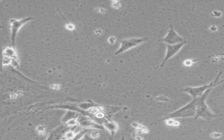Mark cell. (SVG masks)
Returning <instances> with one entry per match:
<instances>
[{
	"label": "cell",
	"mask_w": 224,
	"mask_h": 140,
	"mask_svg": "<svg viewBox=\"0 0 224 140\" xmlns=\"http://www.w3.org/2000/svg\"><path fill=\"white\" fill-rule=\"evenodd\" d=\"M212 89H209L208 90H206V92H204L201 96L195 98V103H196V110H195V119L197 118H203L206 120H210L214 117H216V116L211 111V110L209 108V106L206 103V99L209 96L210 91Z\"/></svg>",
	"instance_id": "6da1fadb"
},
{
	"label": "cell",
	"mask_w": 224,
	"mask_h": 140,
	"mask_svg": "<svg viewBox=\"0 0 224 140\" xmlns=\"http://www.w3.org/2000/svg\"><path fill=\"white\" fill-rule=\"evenodd\" d=\"M195 110H196V103L195 99H193L190 103L187 105L181 107L180 109L173 111V113L169 114L167 117H164L160 121H164L170 118H186V117H195Z\"/></svg>",
	"instance_id": "7a4b0ae2"
},
{
	"label": "cell",
	"mask_w": 224,
	"mask_h": 140,
	"mask_svg": "<svg viewBox=\"0 0 224 140\" xmlns=\"http://www.w3.org/2000/svg\"><path fill=\"white\" fill-rule=\"evenodd\" d=\"M222 74H223V72L220 71V72L218 73V75H216L215 81H212V82H211L210 83H209V84L202 85V86H200V87H187V88L183 89V91L186 92V93H187V94H189L194 99H195V98L201 96L204 92H206V90H208V89H213V88L216 87V85L221 84L222 82H224V80L221 81V82L218 81V80H219V77L222 75Z\"/></svg>",
	"instance_id": "3957f363"
},
{
	"label": "cell",
	"mask_w": 224,
	"mask_h": 140,
	"mask_svg": "<svg viewBox=\"0 0 224 140\" xmlns=\"http://www.w3.org/2000/svg\"><path fill=\"white\" fill-rule=\"evenodd\" d=\"M146 40H147V38H130V39H122L120 42V46L117 49V51L115 53V55L117 56L133 47H136Z\"/></svg>",
	"instance_id": "277c9868"
},
{
	"label": "cell",
	"mask_w": 224,
	"mask_h": 140,
	"mask_svg": "<svg viewBox=\"0 0 224 140\" xmlns=\"http://www.w3.org/2000/svg\"><path fill=\"white\" fill-rule=\"evenodd\" d=\"M33 18L28 17V18H24L21 19H16V18H11L10 20V25H11V44L12 46H15V41H16V37L17 34L19 31V29L28 21L32 20Z\"/></svg>",
	"instance_id": "5b68a950"
},
{
	"label": "cell",
	"mask_w": 224,
	"mask_h": 140,
	"mask_svg": "<svg viewBox=\"0 0 224 140\" xmlns=\"http://www.w3.org/2000/svg\"><path fill=\"white\" fill-rule=\"evenodd\" d=\"M186 39L180 36L175 32V30L173 29V26L171 25L170 27H169V30H168V32L166 33V35L163 39H160L159 41V42H164V43H166L167 45H176V44L181 43V42H183Z\"/></svg>",
	"instance_id": "8992f818"
},
{
	"label": "cell",
	"mask_w": 224,
	"mask_h": 140,
	"mask_svg": "<svg viewBox=\"0 0 224 140\" xmlns=\"http://www.w3.org/2000/svg\"><path fill=\"white\" fill-rule=\"evenodd\" d=\"M78 125L81 127L86 128V129H93V130H104V127L95 122L92 118H90L89 117L87 116H83V115H79L78 118Z\"/></svg>",
	"instance_id": "52a82bcc"
},
{
	"label": "cell",
	"mask_w": 224,
	"mask_h": 140,
	"mask_svg": "<svg viewBox=\"0 0 224 140\" xmlns=\"http://www.w3.org/2000/svg\"><path fill=\"white\" fill-rule=\"evenodd\" d=\"M187 43V41L185 40V41H183V42H181V43H179V44H176V45H167V44H166V56H165V59H164V61H162L160 67H163V66L165 65V63H166L167 61H169V60H170L171 58H173L175 54H177V53L180 51V49H181Z\"/></svg>",
	"instance_id": "ba28073f"
},
{
	"label": "cell",
	"mask_w": 224,
	"mask_h": 140,
	"mask_svg": "<svg viewBox=\"0 0 224 140\" xmlns=\"http://www.w3.org/2000/svg\"><path fill=\"white\" fill-rule=\"evenodd\" d=\"M67 126H59L58 128L52 131L46 140H61L64 138V134L68 131Z\"/></svg>",
	"instance_id": "9c48e42d"
},
{
	"label": "cell",
	"mask_w": 224,
	"mask_h": 140,
	"mask_svg": "<svg viewBox=\"0 0 224 140\" xmlns=\"http://www.w3.org/2000/svg\"><path fill=\"white\" fill-rule=\"evenodd\" d=\"M103 126L104 127L105 130H107L111 136H113L117 131H118V125L112 121V120H110V119H103Z\"/></svg>",
	"instance_id": "30bf717a"
},
{
	"label": "cell",
	"mask_w": 224,
	"mask_h": 140,
	"mask_svg": "<svg viewBox=\"0 0 224 140\" xmlns=\"http://www.w3.org/2000/svg\"><path fill=\"white\" fill-rule=\"evenodd\" d=\"M3 56L7 57L11 60H18L17 52L13 47H5L3 51Z\"/></svg>",
	"instance_id": "8fae6325"
},
{
	"label": "cell",
	"mask_w": 224,
	"mask_h": 140,
	"mask_svg": "<svg viewBox=\"0 0 224 140\" xmlns=\"http://www.w3.org/2000/svg\"><path fill=\"white\" fill-rule=\"evenodd\" d=\"M79 117V113L77 112H74V111H72V110H67L66 112V114L64 115L63 118H62V122L63 124L65 125L67 121L71 120V119H74V118H78Z\"/></svg>",
	"instance_id": "7c38bea8"
},
{
	"label": "cell",
	"mask_w": 224,
	"mask_h": 140,
	"mask_svg": "<svg viewBox=\"0 0 224 140\" xmlns=\"http://www.w3.org/2000/svg\"><path fill=\"white\" fill-rule=\"evenodd\" d=\"M95 106H97V104L92 103L91 101H86V102H83V103H81L78 104V107L83 111H88V110H90L91 108L95 107Z\"/></svg>",
	"instance_id": "4fadbf2b"
},
{
	"label": "cell",
	"mask_w": 224,
	"mask_h": 140,
	"mask_svg": "<svg viewBox=\"0 0 224 140\" xmlns=\"http://www.w3.org/2000/svg\"><path fill=\"white\" fill-rule=\"evenodd\" d=\"M166 123L168 126H173V127H177L180 125V123L176 120H174L173 118H170V119H166Z\"/></svg>",
	"instance_id": "5bb4252c"
},
{
	"label": "cell",
	"mask_w": 224,
	"mask_h": 140,
	"mask_svg": "<svg viewBox=\"0 0 224 140\" xmlns=\"http://www.w3.org/2000/svg\"><path fill=\"white\" fill-rule=\"evenodd\" d=\"M74 135H75V133H74L72 130H68L67 132H65V134H64V138H65V139H67L73 140V139L74 138Z\"/></svg>",
	"instance_id": "9a60e30c"
},
{
	"label": "cell",
	"mask_w": 224,
	"mask_h": 140,
	"mask_svg": "<svg viewBox=\"0 0 224 140\" xmlns=\"http://www.w3.org/2000/svg\"><path fill=\"white\" fill-rule=\"evenodd\" d=\"M66 126L67 127H74V126H77L78 125V121H77V118H74V119H71L69 121H67L66 124H65Z\"/></svg>",
	"instance_id": "2e32d148"
},
{
	"label": "cell",
	"mask_w": 224,
	"mask_h": 140,
	"mask_svg": "<svg viewBox=\"0 0 224 140\" xmlns=\"http://www.w3.org/2000/svg\"><path fill=\"white\" fill-rule=\"evenodd\" d=\"M23 95H24V93H23L22 91H14V92L11 93L10 97H11V99H18V98H19L21 96H23Z\"/></svg>",
	"instance_id": "e0dca14e"
},
{
	"label": "cell",
	"mask_w": 224,
	"mask_h": 140,
	"mask_svg": "<svg viewBox=\"0 0 224 140\" xmlns=\"http://www.w3.org/2000/svg\"><path fill=\"white\" fill-rule=\"evenodd\" d=\"M89 137L93 139H98L99 138V133L96 130H90L89 131Z\"/></svg>",
	"instance_id": "ac0fdd59"
},
{
	"label": "cell",
	"mask_w": 224,
	"mask_h": 140,
	"mask_svg": "<svg viewBox=\"0 0 224 140\" xmlns=\"http://www.w3.org/2000/svg\"><path fill=\"white\" fill-rule=\"evenodd\" d=\"M36 132H37L39 134H45L46 128H45L43 125H38V126L36 127Z\"/></svg>",
	"instance_id": "d6986e66"
},
{
	"label": "cell",
	"mask_w": 224,
	"mask_h": 140,
	"mask_svg": "<svg viewBox=\"0 0 224 140\" xmlns=\"http://www.w3.org/2000/svg\"><path fill=\"white\" fill-rule=\"evenodd\" d=\"M156 100L159 101V102H169V98H167L166 96H156Z\"/></svg>",
	"instance_id": "ffe728a7"
},
{
	"label": "cell",
	"mask_w": 224,
	"mask_h": 140,
	"mask_svg": "<svg viewBox=\"0 0 224 140\" xmlns=\"http://www.w3.org/2000/svg\"><path fill=\"white\" fill-rule=\"evenodd\" d=\"M95 117L97 119H104V118H105V114H104L103 111H98V112L95 115Z\"/></svg>",
	"instance_id": "44dd1931"
},
{
	"label": "cell",
	"mask_w": 224,
	"mask_h": 140,
	"mask_svg": "<svg viewBox=\"0 0 224 140\" xmlns=\"http://www.w3.org/2000/svg\"><path fill=\"white\" fill-rule=\"evenodd\" d=\"M11 60L7 58V57H3V66H5V65H9L11 64Z\"/></svg>",
	"instance_id": "7402d4cb"
},
{
	"label": "cell",
	"mask_w": 224,
	"mask_h": 140,
	"mask_svg": "<svg viewBox=\"0 0 224 140\" xmlns=\"http://www.w3.org/2000/svg\"><path fill=\"white\" fill-rule=\"evenodd\" d=\"M50 88H51L52 89H53V90H60V84H55V83L51 84Z\"/></svg>",
	"instance_id": "603a6c76"
},
{
	"label": "cell",
	"mask_w": 224,
	"mask_h": 140,
	"mask_svg": "<svg viewBox=\"0 0 224 140\" xmlns=\"http://www.w3.org/2000/svg\"><path fill=\"white\" fill-rule=\"evenodd\" d=\"M222 137V133L221 132H213L211 134V138H214V139H220Z\"/></svg>",
	"instance_id": "cb8c5ba5"
},
{
	"label": "cell",
	"mask_w": 224,
	"mask_h": 140,
	"mask_svg": "<svg viewBox=\"0 0 224 140\" xmlns=\"http://www.w3.org/2000/svg\"><path fill=\"white\" fill-rule=\"evenodd\" d=\"M66 28H67V30H69V31H73V30H74V25L72 23H67Z\"/></svg>",
	"instance_id": "d4e9b609"
},
{
	"label": "cell",
	"mask_w": 224,
	"mask_h": 140,
	"mask_svg": "<svg viewBox=\"0 0 224 140\" xmlns=\"http://www.w3.org/2000/svg\"><path fill=\"white\" fill-rule=\"evenodd\" d=\"M184 65L185 66H187V67H190V66H192L193 65V63H194V61H192V60H186V61H184Z\"/></svg>",
	"instance_id": "484cf974"
},
{
	"label": "cell",
	"mask_w": 224,
	"mask_h": 140,
	"mask_svg": "<svg viewBox=\"0 0 224 140\" xmlns=\"http://www.w3.org/2000/svg\"><path fill=\"white\" fill-rule=\"evenodd\" d=\"M212 15H213L214 17H218V18H220V17H222V12L219 11H214L212 12Z\"/></svg>",
	"instance_id": "4316f807"
},
{
	"label": "cell",
	"mask_w": 224,
	"mask_h": 140,
	"mask_svg": "<svg viewBox=\"0 0 224 140\" xmlns=\"http://www.w3.org/2000/svg\"><path fill=\"white\" fill-rule=\"evenodd\" d=\"M116 40H117V39H116L115 37H113V36H112V37H110V38L108 39V41H109L110 44H114V43L116 42Z\"/></svg>",
	"instance_id": "83f0119b"
},
{
	"label": "cell",
	"mask_w": 224,
	"mask_h": 140,
	"mask_svg": "<svg viewBox=\"0 0 224 140\" xmlns=\"http://www.w3.org/2000/svg\"><path fill=\"white\" fill-rule=\"evenodd\" d=\"M209 29H210V31H217V27L216 26V25H211L210 27H209Z\"/></svg>",
	"instance_id": "f1b7e54d"
},
{
	"label": "cell",
	"mask_w": 224,
	"mask_h": 140,
	"mask_svg": "<svg viewBox=\"0 0 224 140\" xmlns=\"http://www.w3.org/2000/svg\"><path fill=\"white\" fill-rule=\"evenodd\" d=\"M84 140H95V139H91L89 136H88V135H85V136H84Z\"/></svg>",
	"instance_id": "f546056e"
},
{
	"label": "cell",
	"mask_w": 224,
	"mask_h": 140,
	"mask_svg": "<svg viewBox=\"0 0 224 140\" xmlns=\"http://www.w3.org/2000/svg\"><path fill=\"white\" fill-rule=\"evenodd\" d=\"M136 140H144V139L141 138V137H139V136H137V137H136Z\"/></svg>",
	"instance_id": "4dcf8cb0"
},
{
	"label": "cell",
	"mask_w": 224,
	"mask_h": 140,
	"mask_svg": "<svg viewBox=\"0 0 224 140\" xmlns=\"http://www.w3.org/2000/svg\"><path fill=\"white\" fill-rule=\"evenodd\" d=\"M108 140H114V139H113V136H108Z\"/></svg>",
	"instance_id": "1f68e13d"
},
{
	"label": "cell",
	"mask_w": 224,
	"mask_h": 140,
	"mask_svg": "<svg viewBox=\"0 0 224 140\" xmlns=\"http://www.w3.org/2000/svg\"><path fill=\"white\" fill-rule=\"evenodd\" d=\"M95 32L96 34H100V33L102 32V31H101V30H96V31H95Z\"/></svg>",
	"instance_id": "d6a6232c"
},
{
	"label": "cell",
	"mask_w": 224,
	"mask_h": 140,
	"mask_svg": "<svg viewBox=\"0 0 224 140\" xmlns=\"http://www.w3.org/2000/svg\"><path fill=\"white\" fill-rule=\"evenodd\" d=\"M217 56H224V53H218V54H216Z\"/></svg>",
	"instance_id": "836d02e7"
},
{
	"label": "cell",
	"mask_w": 224,
	"mask_h": 140,
	"mask_svg": "<svg viewBox=\"0 0 224 140\" xmlns=\"http://www.w3.org/2000/svg\"><path fill=\"white\" fill-rule=\"evenodd\" d=\"M121 140H125V138H124V137H122V139H121Z\"/></svg>",
	"instance_id": "e575fe53"
},
{
	"label": "cell",
	"mask_w": 224,
	"mask_h": 140,
	"mask_svg": "<svg viewBox=\"0 0 224 140\" xmlns=\"http://www.w3.org/2000/svg\"><path fill=\"white\" fill-rule=\"evenodd\" d=\"M61 140H69V139H65V138H63V139H61Z\"/></svg>",
	"instance_id": "d590c367"
}]
</instances>
